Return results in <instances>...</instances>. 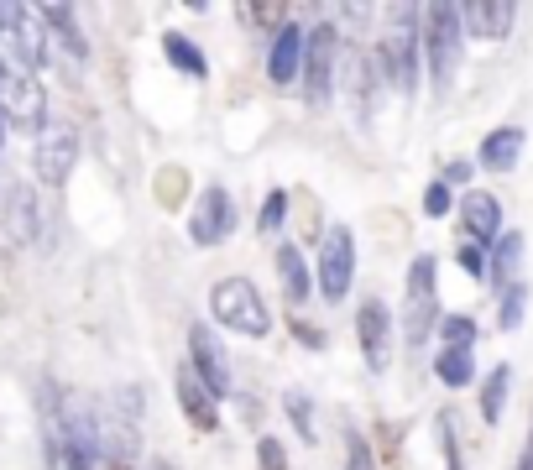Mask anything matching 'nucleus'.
<instances>
[{
	"instance_id": "20",
	"label": "nucleus",
	"mask_w": 533,
	"mask_h": 470,
	"mask_svg": "<svg viewBox=\"0 0 533 470\" xmlns=\"http://www.w3.org/2000/svg\"><path fill=\"white\" fill-rule=\"evenodd\" d=\"M518 262H523V235H502V241L492 246V262H486V272H492L497 288H513L518 282Z\"/></svg>"
},
{
	"instance_id": "2",
	"label": "nucleus",
	"mask_w": 533,
	"mask_h": 470,
	"mask_svg": "<svg viewBox=\"0 0 533 470\" xmlns=\"http://www.w3.org/2000/svg\"><path fill=\"white\" fill-rule=\"evenodd\" d=\"M0 115L21 131H42L48 126V100H42V84L32 74H21L16 63L0 58Z\"/></svg>"
},
{
	"instance_id": "27",
	"label": "nucleus",
	"mask_w": 533,
	"mask_h": 470,
	"mask_svg": "<svg viewBox=\"0 0 533 470\" xmlns=\"http://www.w3.org/2000/svg\"><path fill=\"white\" fill-rule=\"evenodd\" d=\"M288 418L298 423V434L314 439V418H309V397L304 392H288Z\"/></svg>"
},
{
	"instance_id": "5",
	"label": "nucleus",
	"mask_w": 533,
	"mask_h": 470,
	"mask_svg": "<svg viewBox=\"0 0 533 470\" xmlns=\"http://www.w3.org/2000/svg\"><path fill=\"white\" fill-rule=\"evenodd\" d=\"M79 162V131L68 121H48L37 131V147H32V168L42 183H63L68 173H74Z\"/></svg>"
},
{
	"instance_id": "24",
	"label": "nucleus",
	"mask_w": 533,
	"mask_h": 470,
	"mask_svg": "<svg viewBox=\"0 0 533 470\" xmlns=\"http://www.w3.org/2000/svg\"><path fill=\"white\" fill-rule=\"evenodd\" d=\"M37 16H42V21H53L58 37L68 42V53H89V42L79 37V27H74V11H68V6H42Z\"/></svg>"
},
{
	"instance_id": "36",
	"label": "nucleus",
	"mask_w": 533,
	"mask_h": 470,
	"mask_svg": "<svg viewBox=\"0 0 533 470\" xmlns=\"http://www.w3.org/2000/svg\"><path fill=\"white\" fill-rule=\"evenodd\" d=\"M105 470H131V465H121V460H115V465H105Z\"/></svg>"
},
{
	"instance_id": "4",
	"label": "nucleus",
	"mask_w": 533,
	"mask_h": 470,
	"mask_svg": "<svg viewBox=\"0 0 533 470\" xmlns=\"http://www.w3.org/2000/svg\"><path fill=\"white\" fill-rule=\"evenodd\" d=\"M37 11L27 6H0V42H6V53L16 58L21 74H37L42 63H48V37L37 32Z\"/></svg>"
},
{
	"instance_id": "34",
	"label": "nucleus",
	"mask_w": 533,
	"mask_h": 470,
	"mask_svg": "<svg viewBox=\"0 0 533 470\" xmlns=\"http://www.w3.org/2000/svg\"><path fill=\"white\" fill-rule=\"evenodd\" d=\"M293 329H298V340H304V345H314V350L324 345V340H319V329H314V324H293Z\"/></svg>"
},
{
	"instance_id": "28",
	"label": "nucleus",
	"mask_w": 533,
	"mask_h": 470,
	"mask_svg": "<svg viewBox=\"0 0 533 470\" xmlns=\"http://www.w3.org/2000/svg\"><path fill=\"white\" fill-rule=\"evenodd\" d=\"M424 215H429V220L450 215V188H445V183H429V194H424Z\"/></svg>"
},
{
	"instance_id": "25",
	"label": "nucleus",
	"mask_w": 533,
	"mask_h": 470,
	"mask_svg": "<svg viewBox=\"0 0 533 470\" xmlns=\"http://www.w3.org/2000/svg\"><path fill=\"white\" fill-rule=\"evenodd\" d=\"M439 335H445V350H471L476 345V324L466 314H450V319H439Z\"/></svg>"
},
{
	"instance_id": "33",
	"label": "nucleus",
	"mask_w": 533,
	"mask_h": 470,
	"mask_svg": "<svg viewBox=\"0 0 533 470\" xmlns=\"http://www.w3.org/2000/svg\"><path fill=\"white\" fill-rule=\"evenodd\" d=\"M471 178V162H450V168H445V188L450 183H466Z\"/></svg>"
},
{
	"instance_id": "12",
	"label": "nucleus",
	"mask_w": 533,
	"mask_h": 470,
	"mask_svg": "<svg viewBox=\"0 0 533 470\" xmlns=\"http://www.w3.org/2000/svg\"><path fill=\"white\" fill-rule=\"evenodd\" d=\"M230 225H236V209H230V194H225V188H210V194L199 199L194 220H189V235H194L199 246H215V241H225V235H230Z\"/></svg>"
},
{
	"instance_id": "17",
	"label": "nucleus",
	"mask_w": 533,
	"mask_h": 470,
	"mask_svg": "<svg viewBox=\"0 0 533 470\" xmlns=\"http://www.w3.org/2000/svg\"><path fill=\"white\" fill-rule=\"evenodd\" d=\"M460 225H466L471 241H497V230H502V204L492 194H466L460 199Z\"/></svg>"
},
{
	"instance_id": "22",
	"label": "nucleus",
	"mask_w": 533,
	"mask_h": 470,
	"mask_svg": "<svg viewBox=\"0 0 533 470\" xmlns=\"http://www.w3.org/2000/svg\"><path fill=\"white\" fill-rule=\"evenodd\" d=\"M434 371H439V382H445V387H466L476 376V361H471V350H445Z\"/></svg>"
},
{
	"instance_id": "13",
	"label": "nucleus",
	"mask_w": 533,
	"mask_h": 470,
	"mask_svg": "<svg viewBox=\"0 0 533 470\" xmlns=\"http://www.w3.org/2000/svg\"><path fill=\"white\" fill-rule=\"evenodd\" d=\"M513 16H518L513 0H466V6H460L466 32H471V37H486V42H497V37L513 32Z\"/></svg>"
},
{
	"instance_id": "7",
	"label": "nucleus",
	"mask_w": 533,
	"mask_h": 470,
	"mask_svg": "<svg viewBox=\"0 0 533 470\" xmlns=\"http://www.w3.org/2000/svg\"><path fill=\"white\" fill-rule=\"evenodd\" d=\"M335 63H340V32L324 21V27L309 32V47H304V89H309V100L324 105L330 100V89H335Z\"/></svg>"
},
{
	"instance_id": "11",
	"label": "nucleus",
	"mask_w": 533,
	"mask_h": 470,
	"mask_svg": "<svg viewBox=\"0 0 533 470\" xmlns=\"http://www.w3.org/2000/svg\"><path fill=\"white\" fill-rule=\"evenodd\" d=\"M356 335H361V356L372 371H387V356H392V314L382 298H366L356 309Z\"/></svg>"
},
{
	"instance_id": "3",
	"label": "nucleus",
	"mask_w": 533,
	"mask_h": 470,
	"mask_svg": "<svg viewBox=\"0 0 533 470\" xmlns=\"http://www.w3.org/2000/svg\"><path fill=\"white\" fill-rule=\"evenodd\" d=\"M424 47H429V74H434V89L445 94L455 68H460V6H429V32H424Z\"/></svg>"
},
{
	"instance_id": "32",
	"label": "nucleus",
	"mask_w": 533,
	"mask_h": 470,
	"mask_svg": "<svg viewBox=\"0 0 533 470\" xmlns=\"http://www.w3.org/2000/svg\"><path fill=\"white\" fill-rule=\"evenodd\" d=\"M460 267H466L471 277H486V256H481V246H460Z\"/></svg>"
},
{
	"instance_id": "37",
	"label": "nucleus",
	"mask_w": 533,
	"mask_h": 470,
	"mask_svg": "<svg viewBox=\"0 0 533 470\" xmlns=\"http://www.w3.org/2000/svg\"><path fill=\"white\" fill-rule=\"evenodd\" d=\"M523 470H533V460H528V465H523Z\"/></svg>"
},
{
	"instance_id": "23",
	"label": "nucleus",
	"mask_w": 533,
	"mask_h": 470,
	"mask_svg": "<svg viewBox=\"0 0 533 470\" xmlns=\"http://www.w3.org/2000/svg\"><path fill=\"white\" fill-rule=\"evenodd\" d=\"M507 382H513V376H507V366H497L492 376H486V387H481V418H486V423H497V418H502Z\"/></svg>"
},
{
	"instance_id": "30",
	"label": "nucleus",
	"mask_w": 533,
	"mask_h": 470,
	"mask_svg": "<svg viewBox=\"0 0 533 470\" xmlns=\"http://www.w3.org/2000/svg\"><path fill=\"white\" fill-rule=\"evenodd\" d=\"M345 450H351V465H345V470H372V450H366V439H361V434L345 439Z\"/></svg>"
},
{
	"instance_id": "26",
	"label": "nucleus",
	"mask_w": 533,
	"mask_h": 470,
	"mask_svg": "<svg viewBox=\"0 0 533 470\" xmlns=\"http://www.w3.org/2000/svg\"><path fill=\"white\" fill-rule=\"evenodd\" d=\"M523 303H528V288H523V282H513V288H502V329H518V319H523Z\"/></svg>"
},
{
	"instance_id": "29",
	"label": "nucleus",
	"mask_w": 533,
	"mask_h": 470,
	"mask_svg": "<svg viewBox=\"0 0 533 470\" xmlns=\"http://www.w3.org/2000/svg\"><path fill=\"white\" fill-rule=\"evenodd\" d=\"M288 215V194H267V209H262V230H277Z\"/></svg>"
},
{
	"instance_id": "15",
	"label": "nucleus",
	"mask_w": 533,
	"mask_h": 470,
	"mask_svg": "<svg viewBox=\"0 0 533 470\" xmlns=\"http://www.w3.org/2000/svg\"><path fill=\"white\" fill-rule=\"evenodd\" d=\"M304 47H309V32H298V27H283V32H277L272 58H267L272 84H293L298 74H304Z\"/></svg>"
},
{
	"instance_id": "1",
	"label": "nucleus",
	"mask_w": 533,
	"mask_h": 470,
	"mask_svg": "<svg viewBox=\"0 0 533 470\" xmlns=\"http://www.w3.org/2000/svg\"><path fill=\"white\" fill-rule=\"evenodd\" d=\"M215 319L225 329H236V335H251V340H262L267 329H272V314H267L262 293L251 288L246 277H225L220 288H215Z\"/></svg>"
},
{
	"instance_id": "19",
	"label": "nucleus",
	"mask_w": 533,
	"mask_h": 470,
	"mask_svg": "<svg viewBox=\"0 0 533 470\" xmlns=\"http://www.w3.org/2000/svg\"><path fill=\"white\" fill-rule=\"evenodd\" d=\"M518 157H523V131L518 126H502V131H492L481 141V162H486V168H497V173H507Z\"/></svg>"
},
{
	"instance_id": "10",
	"label": "nucleus",
	"mask_w": 533,
	"mask_h": 470,
	"mask_svg": "<svg viewBox=\"0 0 533 470\" xmlns=\"http://www.w3.org/2000/svg\"><path fill=\"white\" fill-rule=\"evenodd\" d=\"M403 329L413 345L429 340L434 329V256H419V262L408 267V309H403Z\"/></svg>"
},
{
	"instance_id": "9",
	"label": "nucleus",
	"mask_w": 533,
	"mask_h": 470,
	"mask_svg": "<svg viewBox=\"0 0 533 470\" xmlns=\"http://www.w3.org/2000/svg\"><path fill=\"white\" fill-rule=\"evenodd\" d=\"M189 356H194V376L204 382V392L210 397H225L230 392V356H225V345L210 324H194L189 329Z\"/></svg>"
},
{
	"instance_id": "16",
	"label": "nucleus",
	"mask_w": 533,
	"mask_h": 470,
	"mask_svg": "<svg viewBox=\"0 0 533 470\" xmlns=\"http://www.w3.org/2000/svg\"><path fill=\"white\" fill-rule=\"evenodd\" d=\"M173 392H178V403H183V413H189L194 429H215V423H220V413H215V397L204 392V382H199V376H194L189 366H183V371L173 376Z\"/></svg>"
},
{
	"instance_id": "14",
	"label": "nucleus",
	"mask_w": 533,
	"mask_h": 470,
	"mask_svg": "<svg viewBox=\"0 0 533 470\" xmlns=\"http://www.w3.org/2000/svg\"><path fill=\"white\" fill-rule=\"evenodd\" d=\"M6 225H11V241L16 246H37L42 235V204L27 183H11L6 188Z\"/></svg>"
},
{
	"instance_id": "31",
	"label": "nucleus",
	"mask_w": 533,
	"mask_h": 470,
	"mask_svg": "<svg viewBox=\"0 0 533 470\" xmlns=\"http://www.w3.org/2000/svg\"><path fill=\"white\" fill-rule=\"evenodd\" d=\"M257 455H262V470H283V444H277V439H262Z\"/></svg>"
},
{
	"instance_id": "8",
	"label": "nucleus",
	"mask_w": 533,
	"mask_h": 470,
	"mask_svg": "<svg viewBox=\"0 0 533 470\" xmlns=\"http://www.w3.org/2000/svg\"><path fill=\"white\" fill-rule=\"evenodd\" d=\"M351 277H356V241H351L345 225H335L324 251H319V293L330 303H340L345 293H351Z\"/></svg>"
},
{
	"instance_id": "35",
	"label": "nucleus",
	"mask_w": 533,
	"mask_h": 470,
	"mask_svg": "<svg viewBox=\"0 0 533 470\" xmlns=\"http://www.w3.org/2000/svg\"><path fill=\"white\" fill-rule=\"evenodd\" d=\"M68 470H89V460H68Z\"/></svg>"
},
{
	"instance_id": "18",
	"label": "nucleus",
	"mask_w": 533,
	"mask_h": 470,
	"mask_svg": "<svg viewBox=\"0 0 533 470\" xmlns=\"http://www.w3.org/2000/svg\"><path fill=\"white\" fill-rule=\"evenodd\" d=\"M277 277H283L288 303H304V298L314 293V282H309V262L298 256V246H277Z\"/></svg>"
},
{
	"instance_id": "6",
	"label": "nucleus",
	"mask_w": 533,
	"mask_h": 470,
	"mask_svg": "<svg viewBox=\"0 0 533 470\" xmlns=\"http://www.w3.org/2000/svg\"><path fill=\"white\" fill-rule=\"evenodd\" d=\"M413 16H419V11H413V6H398V11H392V21H398V32H392L387 42H382V68H387V74H392V84H398L403 94H413V89H419V32H408V21Z\"/></svg>"
},
{
	"instance_id": "21",
	"label": "nucleus",
	"mask_w": 533,
	"mask_h": 470,
	"mask_svg": "<svg viewBox=\"0 0 533 470\" xmlns=\"http://www.w3.org/2000/svg\"><path fill=\"white\" fill-rule=\"evenodd\" d=\"M162 53H168V63H178L189 79H204V74H210L204 53H199V47H194L189 37H183V32H168V37H162Z\"/></svg>"
}]
</instances>
